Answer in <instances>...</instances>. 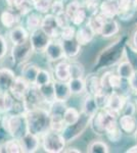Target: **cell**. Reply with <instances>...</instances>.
<instances>
[{
    "label": "cell",
    "mask_w": 137,
    "mask_h": 153,
    "mask_svg": "<svg viewBox=\"0 0 137 153\" xmlns=\"http://www.w3.org/2000/svg\"><path fill=\"white\" fill-rule=\"evenodd\" d=\"M127 42H128L127 36H123L103 50V52L99 54L96 59L94 70L98 71L101 68H109L120 62L121 58L124 56V50Z\"/></svg>",
    "instance_id": "6da1fadb"
},
{
    "label": "cell",
    "mask_w": 137,
    "mask_h": 153,
    "mask_svg": "<svg viewBox=\"0 0 137 153\" xmlns=\"http://www.w3.org/2000/svg\"><path fill=\"white\" fill-rule=\"evenodd\" d=\"M24 115L26 117L28 132L41 137L50 130V113L48 108L46 109L45 107L39 106L25 111Z\"/></svg>",
    "instance_id": "7a4b0ae2"
},
{
    "label": "cell",
    "mask_w": 137,
    "mask_h": 153,
    "mask_svg": "<svg viewBox=\"0 0 137 153\" xmlns=\"http://www.w3.org/2000/svg\"><path fill=\"white\" fill-rule=\"evenodd\" d=\"M0 126L6 131L10 136V138L19 140L23 136L28 132L27 122L24 113H4L1 117Z\"/></svg>",
    "instance_id": "3957f363"
},
{
    "label": "cell",
    "mask_w": 137,
    "mask_h": 153,
    "mask_svg": "<svg viewBox=\"0 0 137 153\" xmlns=\"http://www.w3.org/2000/svg\"><path fill=\"white\" fill-rule=\"evenodd\" d=\"M119 113L112 111V110L104 108V109H99L93 117H91L90 120V128L96 135H104L106 130L117 122L119 117Z\"/></svg>",
    "instance_id": "277c9868"
},
{
    "label": "cell",
    "mask_w": 137,
    "mask_h": 153,
    "mask_svg": "<svg viewBox=\"0 0 137 153\" xmlns=\"http://www.w3.org/2000/svg\"><path fill=\"white\" fill-rule=\"evenodd\" d=\"M67 141L61 133L48 130L41 136V146L45 152L61 153L66 148Z\"/></svg>",
    "instance_id": "5b68a950"
},
{
    "label": "cell",
    "mask_w": 137,
    "mask_h": 153,
    "mask_svg": "<svg viewBox=\"0 0 137 153\" xmlns=\"http://www.w3.org/2000/svg\"><path fill=\"white\" fill-rule=\"evenodd\" d=\"M90 120L91 117H89V115H87L84 112L81 111L80 118L75 124L66 126V128L61 132V134H63L64 138L66 139L67 143L77 139L79 136L83 134L85 132V130L87 129V127L90 126Z\"/></svg>",
    "instance_id": "8992f818"
},
{
    "label": "cell",
    "mask_w": 137,
    "mask_h": 153,
    "mask_svg": "<svg viewBox=\"0 0 137 153\" xmlns=\"http://www.w3.org/2000/svg\"><path fill=\"white\" fill-rule=\"evenodd\" d=\"M29 41H30V43H31L33 52L44 53L47 46H48V44L50 43L51 38L40 28V29H37V30H35V31L31 32Z\"/></svg>",
    "instance_id": "52a82bcc"
},
{
    "label": "cell",
    "mask_w": 137,
    "mask_h": 153,
    "mask_svg": "<svg viewBox=\"0 0 137 153\" xmlns=\"http://www.w3.org/2000/svg\"><path fill=\"white\" fill-rule=\"evenodd\" d=\"M33 49H32L31 43L28 40L23 44H19V45H13L10 51V56L16 65H21V63L26 62L30 58Z\"/></svg>",
    "instance_id": "ba28073f"
},
{
    "label": "cell",
    "mask_w": 137,
    "mask_h": 153,
    "mask_svg": "<svg viewBox=\"0 0 137 153\" xmlns=\"http://www.w3.org/2000/svg\"><path fill=\"white\" fill-rule=\"evenodd\" d=\"M45 56L50 62H58V61L66 59L64 52V47L61 40L58 38L51 39L50 43L48 44L46 50H45Z\"/></svg>",
    "instance_id": "9c48e42d"
},
{
    "label": "cell",
    "mask_w": 137,
    "mask_h": 153,
    "mask_svg": "<svg viewBox=\"0 0 137 153\" xmlns=\"http://www.w3.org/2000/svg\"><path fill=\"white\" fill-rule=\"evenodd\" d=\"M22 102H23V108H25L24 109V112H25V111H27V110L33 109V108L41 106V104L44 101L41 97V94H40V92H39L38 87L35 85H31V87H30L29 91L27 92V94L24 97Z\"/></svg>",
    "instance_id": "30bf717a"
},
{
    "label": "cell",
    "mask_w": 137,
    "mask_h": 153,
    "mask_svg": "<svg viewBox=\"0 0 137 153\" xmlns=\"http://www.w3.org/2000/svg\"><path fill=\"white\" fill-rule=\"evenodd\" d=\"M40 28L50 37L51 39L59 38V33H61V28L57 24L56 16L52 13H46L42 18V23Z\"/></svg>",
    "instance_id": "8fae6325"
},
{
    "label": "cell",
    "mask_w": 137,
    "mask_h": 153,
    "mask_svg": "<svg viewBox=\"0 0 137 153\" xmlns=\"http://www.w3.org/2000/svg\"><path fill=\"white\" fill-rule=\"evenodd\" d=\"M19 141L21 143L22 150L25 153H34L41 146L40 136L30 132H27Z\"/></svg>",
    "instance_id": "7c38bea8"
},
{
    "label": "cell",
    "mask_w": 137,
    "mask_h": 153,
    "mask_svg": "<svg viewBox=\"0 0 137 153\" xmlns=\"http://www.w3.org/2000/svg\"><path fill=\"white\" fill-rule=\"evenodd\" d=\"M30 87H31V84H29L24 78H22V76H19L16 78L13 84L11 85L9 93L13 96L14 99L22 102L24 97L26 96L27 92L29 91Z\"/></svg>",
    "instance_id": "4fadbf2b"
},
{
    "label": "cell",
    "mask_w": 137,
    "mask_h": 153,
    "mask_svg": "<svg viewBox=\"0 0 137 153\" xmlns=\"http://www.w3.org/2000/svg\"><path fill=\"white\" fill-rule=\"evenodd\" d=\"M127 101V98L123 94L118 93L116 90H114L113 92H111L109 94L108 98V103H106V107L108 109L115 111L120 114V112L123 109L124 105H125Z\"/></svg>",
    "instance_id": "5bb4252c"
},
{
    "label": "cell",
    "mask_w": 137,
    "mask_h": 153,
    "mask_svg": "<svg viewBox=\"0 0 137 153\" xmlns=\"http://www.w3.org/2000/svg\"><path fill=\"white\" fill-rule=\"evenodd\" d=\"M30 35L29 32L26 28L22 26H16L13 28L9 29L8 32V39L12 43V45H19V44H23L25 42L29 40Z\"/></svg>",
    "instance_id": "9a60e30c"
},
{
    "label": "cell",
    "mask_w": 137,
    "mask_h": 153,
    "mask_svg": "<svg viewBox=\"0 0 137 153\" xmlns=\"http://www.w3.org/2000/svg\"><path fill=\"white\" fill-rule=\"evenodd\" d=\"M98 12L106 19H114L116 16H118V0H103L100 5H99Z\"/></svg>",
    "instance_id": "2e32d148"
},
{
    "label": "cell",
    "mask_w": 137,
    "mask_h": 153,
    "mask_svg": "<svg viewBox=\"0 0 137 153\" xmlns=\"http://www.w3.org/2000/svg\"><path fill=\"white\" fill-rule=\"evenodd\" d=\"M95 35L96 34L93 32V30H92L87 24H85L84 26L82 25L80 28L77 30L75 39H76V41L78 42L81 46H86V45H88L89 43H91Z\"/></svg>",
    "instance_id": "e0dca14e"
},
{
    "label": "cell",
    "mask_w": 137,
    "mask_h": 153,
    "mask_svg": "<svg viewBox=\"0 0 137 153\" xmlns=\"http://www.w3.org/2000/svg\"><path fill=\"white\" fill-rule=\"evenodd\" d=\"M16 78V76L14 75V73L11 70L6 68H0V92H9Z\"/></svg>",
    "instance_id": "ac0fdd59"
},
{
    "label": "cell",
    "mask_w": 137,
    "mask_h": 153,
    "mask_svg": "<svg viewBox=\"0 0 137 153\" xmlns=\"http://www.w3.org/2000/svg\"><path fill=\"white\" fill-rule=\"evenodd\" d=\"M54 87V96L55 100L67 102L72 96V92L70 90L68 82H63V81H53Z\"/></svg>",
    "instance_id": "d6986e66"
},
{
    "label": "cell",
    "mask_w": 137,
    "mask_h": 153,
    "mask_svg": "<svg viewBox=\"0 0 137 153\" xmlns=\"http://www.w3.org/2000/svg\"><path fill=\"white\" fill-rule=\"evenodd\" d=\"M118 124L120 126L122 132L128 135L134 134L137 129V120L134 117V115L122 114L119 118Z\"/></svg>",
    "instance_id": "ffe728a7"
},
{
    "label": "cell",
    "mask_w": 137,
    "mask_h": 153,
    "mask_svg": "<svg viewBox=\"0 0 137 153\" xmlns=\"http://www.w3.org/2000/svg\"><path fill=\"white\" fill-rule=\"evenodd\" d=\"M61 43H63L64 57H66V59L75 58L80 53L82 46L76 41V39H72V40H61Z\"/></svg>",
    "instance_id": "44dd1931"
},
{
    "label": "cell",
    "mask_w": 137,
    "mask_h": 153,
    "mask_svg": "<svg viewBox=\"0 0 137 153\" xmlns=\"http://www.w3.org/2000/svg\"><path fill=\"white\" fill-rule=\"evenodd\" d=\"M54 78H55V80L63 81V82H68L71 79L69 61L63 59L56 63L55 68H54Z\"/></svg>",
    "instance_id": "7402d4cb"
},
{
    "label": "cell",
    "mask_w": 137,
    "mask_h": 153,
    "mask_svg": "<svg viewBox=\"0 0 137 153\" xmlns=\"http://www.w3.org/2000/svg\"><path fill=\"white\" fill-rule=\"evenodd\" d=\"M86 83V93L90 95H96L98 93L103 92V88L101 86L100 78H98L96 75H89L85 79Z\"/></svg>",
    "instance_id": "603a6c76"
},
{
    "label": "cell",
    "mask_w": 137,
    "mask_h": 153,
    "mask_svg": "<svg viewBox=\"0 0 137 153\" xmlns=\"http://www.w3.org/2000/svg\"><path fill=\"white\" fill-rule=\"evenodd\" d=\"M119 32H120V27L118 22L115 21L114 19H106L99 35L103 38H112L116 36Z\"/></svg>",
    "instance_id": "cb8c5ba5"
},
{
    "label": "cell",
    "mask_w": 137,
    "mask_h": 153,
    "mask_svg": "<svg viewBox=\"0 0 137 153\" xmlns=\"http://www.w3.org/2000/svg\"><path fill=\"white\" fill-rule=\"evenodd\" d=\"M39 71H40V68H39L38 65H34V63H27V65H25L23 66L21 76L24 78L29 84L34 85Z\"/></svg>",
    "instance_id": "d4e9b609"
},
{
    "label": "cell",
    "mask_w": 137,
    "mask_h": 153,
    "mask_svg": "<svg viewBox=\"0 0 137 153\" xmlns=\"http://www.w3.org/2000/svg\"><path fill=\"white\" fill-rule=\"evenodd\" d=\"M98 110L99 107L96 103L95 97L93 95L87 94L82 103V112H84L89 117H93Z\"/></svg>",
    "instance_id": "484cf974"
},
{
    "label": "cell",
    "mask_w": 137,
    "mask_h": 153,
    "mask_svg": "<svg viewBox=\"0 0 137 153\" xmlns=\"http://www.w3.org/2000/svg\"><path fill=\"white\" fill-rule=\"evenodd\" d=\"M14 98L9 92L1 93L0 92V114L10 112L14 108Z\"/></svg>",
    "instance_id": "4316f807"
},
{
    "label": "cell",
    "mask_w": 137,
    "mask_h": 153,
    "mask_svg": "<svg viewBox=\"0 0 137 153\" xmlns=\"http://www.w3.org/2000/svg\"><path fill=\"white\" fill-rule=\"evenodd\" d=\"M0 23L6 29H11L19 23V16L16 12L10 10H4L0 14Z\"/></svg>",
    "instance_id": "83f0119b"
},
{
    "label": "cell",
    "mask_w": 137,
    "mask_h": 153,
    "mask_svg": "<svg viewBox=\"0 0 137 153\" xmlns=\"http://www.w3.org/2000/svg\"><path fill=\"white\" fill-rule=\"evenodd\" d=\"M106 19L104 18L103 16H101L99 12H96V13H92L91 16L87 19L86 24L93 30V32L96 34V35H99Z\"/></svg>",
    "instance_id": "f1b7e54d"
},
{
    "label": "cell",
    "mask_w": 137,
    "mask_h": 153,
    "mask_svg": "<svg viewBox=\"0 0 137 153\" xmlns=\"http://www.w3.org/2000/svg\"><path fill=\"white\" fill-rule=\"evenodd\" d=\"M135 68L131 65V63L128 60L120 61L118 68H117V74L125 81H128L135 74Z\"/></svg>",
    "instance_id": "f546056e"
},
{
    "label": "cell",
    "mask_w": 137,
    "mask_h": 153,
    "mask_svg": "<svg viewBox=\"0 0 137 153\" xmlns=\"http://www.w3.org/2000/svg\"><path fill=\"white\" fill-rule=\"evenodd\" d=\"M68 84L72 95H80L82 93L86 92V83L84 78L70 79L68 81Z\"/></svg>",
    "instance_id": "4dcf8cb0"
},
{
    "label": "cell",
    "mask_w": 137,
    "mask_h": 153,
    "mask_svg": "<svg viewBox=\"0 0 137 153\" xmlns=\"http://www.w3.org/2000/svg\"><path fill=\"white\" fill-rule=\"evenodd\" d=\"M41 13H35V12H30L26 18V29L31 33V32L35 31L37 29H40L42 18L43 16H40Z\"/></svg>",
    "instance_id": "1f68e13d"
},
{
    "label": "cell",
    "mask_w": 137,
    "mask_h": 153,
    "mask_svg": "<svg viewBox=\"0 0 137 153\" xmlns=\"http://www.w3.org/2000/svg\"><path fill=\"white\" fill-rule=\"evenodd\" d=\"M39 92L41 94V97L43 99L44 103L46 104H49L52 101L55 100V96H54V87H53V81L44 86H41V87H38Z\"/></svg>",
    "instance_id": "d6a6232c"
},
{
    "label": "cell",
    "mask_w": 137,
    "mask_h": 153,
    "mask_svg": "<svg viewBox=\"0 0 137 153\" xmlns=\"http://www.w3.org/2000/svg\"><path fill=\"white\" fill-rule=\"evenodd\" d=\"M0 152L7 153H21L23 152L21 147V143L17 139L11 138L8 139L5 143L0 144Z\"/></svg>",
    "instance_id": "836d02e7"
},
{
    "label": "cell",
    "mask_w": 137,
    "mask_h": 153,
    "mask_svg": "<svg viewBox=\"0 0 137 153\" xmlns=\"http://www.w3.org/2000/svg\"><path fill=\"white\" fill-rule=\"evenodd\" d=\"M122 130L119 126L118 122H115L114 124H112L108 129L106 130L104 135L106 136V138L113 143H117L121 140L122 138Z\"/></svg>",
    "instance_id": "e575fe53"
},
{
    "label": "cell",
    "mask_w": 137,
    "mask_h": 153,
    "mask_svg": "<svg viewBox=\"0 0 137 153\" xmlns=\"http://www.w3.org/2000/svg\"><path fill=\"white\" fill-rule=\"evenodd\" d=\"M87 14H88V11H87L86 7L81 5L76 11H75V13L71 16V19H71L72 25L75 27H81L82 25L86 22Z\"/></svg>",
    "instance_id": "d590c367"
},
{
    "label": "cell",
    "mask_w": 137,
    "mask_h": 153,
    "mask_svg": "<svg viewBox=\"0 0 137 153\" xmlns=\"http://www.w3.org/2000/svg\"><path fill=\"white\" fill-rule=\"evenodd\" d=\"M124 55L126 56V60H128L131 63V65L135 68L137 71V49L134 47L130 42H127L124 50Z\"/></svg>",
    "instance_id": "8d00e7d4"
},
{
    "label": "cell",
    "mask_w": 137,
    "mask_h": 153,
    "mask_svg": "<svg viewBox=\"0 0 137 153\" xmlns=\"http://www.w3.org/2000/svg\"><path fill=\"white\" fill-rule=\"evenodd\" d=\"M81 112L79 111L78 109L74 107H67L66 111H64L63 117H64V122L66 126H70V125H73L77 120L80 118Z\"/></svg>",
    "instance_id": "74e56055"
},
{
    "label": "cell",
    "mask_w": 137,
    "mask_h": 153,
    "mask_svg": "<svg viewBox=\"0 0 137 153\" xmlns=\"http://www.w3.org/2000/svg\"><path fill=\"white\" fill-rule=\"evenodd\" d=\"M33 8L41 14H46L50 11L52 0H31Z\"/></svg>",
    "instance_id": "f35d334b"
},
{
    "label": "cell",
    "mask_w": 137,
    "mask_h": 153,
    "mask_svg": "<svg viewBox=\"0 0 137 153\" xmlns=\"http://www.w3.org/2000/svg\"><path fill=\"white\" fill-rule=\"evenodd\" d=\"M109 148L108 144L98 140L90 142L87 146V152L89 153H109Z\"/></svg>",
    "instance_id": "ab89813d"
},
{
    "label": "cell",
    "mask_w": 137,
    "mask_h": 153,
    "mask_svg": "<svg viewBox=\"0 0 137 153\" xmlns=\"http://www.w3.org/2000/svg\"><path fill=\"white\" fill-rule=\"evenodd\" d=\"M67 107H68V106L66 105V102L58 101V100H54L48 104L49 113H50V114H54V115H64Z\"/></svg>",
    "instance_id": "60d3db41"
},
{
    "label": "cell",
    "mask_w": 137,
    "mask_h": 153,
    "mask_svg": "<svg viewBox=\"0 0 137 153\" xmlns=\"http://www.w3.org/2000/svg\"><path fill=\"white\" fill-rule=\"evenodd\" d=\"M70 75H71V79L84 78L85 68H84L83 65L78 62V61H72V62H70Z\"/></svg>",
    "instance_id": "b9f144b4"
},
{
    "label": "cell",
    "mask_w": 137,
    "mask_h": 153,
    "mask_svg": "<svg viewBox=\"0 0 137 153\" xmlns=\"http://www.w3.org/2000/svg\"><path fill=\"white\" fill-rule=\"evenodd\" d=\"M64 128H66V124L64 122L63 115L50 114V130L61 133Z\"/></svg>",
    "instance_id": "7bdbcfd3"
},
{
    "label": "cell",
    "mask_w": 137,
    "mask_h": 153,
    "mask_svg": "<svg viewBox=\"0 0 137 153\" xmlns=\"http://www.w3.org/2000/svg\"><path fill=\"white\" fill-rule=\"evenodd\" d=\"M50 82H52V76L50 75V73L46 70L40 68L38 75H37V78H36V81H35L34 85L37 86V87H41V86H44Z\"/></svg>",
    "instance_id": "ee69618b"
},
{
    "label": "cell",
    "mask_w": 137,
    "mask_h": 153,
    "mask_svg": "<svg viewBox=\"0 0 137 153\" xmlns=\"http://www.w3.org/2000/svg\"><path fill=\"white\" fill-rule=\"evenodd\" d=\"M76 32L77 31L73 25H70V26L61 30L59 38H61V40H72V39H75Z\"/></svg>",
    "instance_id": "f6af8a7d"
},
{
    "label": "cell",
    "mask_w": 137,
    "mask_h": 153,
    "mask_svg": "<svg viewBox=\"0 0 137 153\" xmlns=\"http://www.w3.org/2000/svg\"><path fill=\"white\" fill-rule=\"evenodd\" d=\"M66 6H64V2L61 0H52V4H51V8L50 12L54 16H58V14L64 12Z\"/></svg>",
    "instance_id": "bcb514c9"
},
{
    "label": "cell",
    "mask_w": 137,
    "mask_h": 153,
    "mask_svg": "<svg viewBox=\"0 0 137 153\" xmlns=\"http://www.w3.org/2000/svg\"><path fill=\"white\" fill-rule=\"evenodd\" d=\"M56 16V19H57V24H58L61 30L63 28H66V27L70 26V25H72L71 21H70L69 16H67L66 12H63V13L58 14V16Z\"/></svg>",
    "instance_id": "7dc6e473"
},
{
    "label": "cell",
    "mask_w": 137,
    "mask_h": 153,
    "mask_svg": "<svg viewBox=\"0 0 137 153\" xmlns=\"http://www.w3.org/2000/svg\"><path fill=\"white\" fill-rule=\"evenodd\" d=\"M81 6V4H79L78 2H76L75 0H73L72 2H70L68 5L66 6V9H64V12L67 13V16H69V19H71V16L75 13V11ZM71 21V19H70Z\"/></svg>",
    "instance_id": "c3c4849f"
},
{
    "label": "cell",
    "mask_w": 137,
    "mask_h": 153,
    "mask_svg": "<svg viewBox=\"0 0 137 153\" xmlns=\"http://www.w3.org/2000/svg\"><path fill=\"white\" fill-rule=\"evenodd\" d=\"M7 50H8V44H7L6 38L0 34V60L4 58V56L7 53Z\"/></svg>",
    "instance_id": "681fc988"
},
{
    "label": "cell",
    "mask_w": 137,
    "mask_h": 153,
    "mask_svg": "<svg viewBox=\"0 0 137 153\" xmlns=\"http://www.w3.org/2000/svg\"><path fill=\"white\" fill-rule=\"evenodd\" d=\"M136 111V106L131 102V101H126L125 105H124L123 109L121 112H123V114H129V115H134V113Z\"/></svg>",
    "instance_id": "f907efd6"
},
{
    "label": "cell",
    "mask_w": 137,
    "mask_h": 153,
    "mask_svg": "<svg viewBox=\"0 0 137 153\" xmlns=\"http://www.w3.org/2000/svg\"><path fill=\"white\" fill-rule=\"evenodd\" d=\"M128 82L131 91L133 93H135V94H137V71H135V74L129 79Z\"/></svg>",
    "instance_id": "816d5d0a"
},
{
    "label": "cell",
    "mask_w": 137,
    "mask_h": 153,
    "mask_svg": "<svg viewBox=\"0 0 137 153\" xmlns=\"http://www.w3.org/2000/svg\"><path fill=\"white\" fill-rule=\"evenodd\" d=\"M7 137H10L9 136L8 133L6 132L5 130L3 129V128L0 126V144H3V143H5L7 140Z\"/></svg>",
    "instance_id": "f5cc1de1"
},
{
    "label": "cell",
    "mask_w": 137,
    "mask_h": 153,
    "mask_svg": "<svg viewBox=\"0 0 137 153\" xmlns=\"http://www.w3.org/2000/svg\"><path fill=\"white\" fill-rule=\"evenodd\" d=\"M64 153H72V152H75V153H81L82 151L80 149H78V148H76V147H66L64 149Z\"/></svg>",
    "instance_id": "db71d44e"
},
{
    "label": "cell",
    "mask_w": 137,
    "mask_h": 153,
    "mask_svg": "<svg viewBox=\"0 0 137 153\" xmlns=\"http://www.w3.org/2000/svg\"><path fill=\"white\" fill-rule=\"evenodd\" d=\"M131 44L137 49V30L133 33V36H132L131 39Z\"/></svg>",
    "instance_id": "11a10c76"
},
{
    "label": "cell",
    "mask_w": 137,
    "mask_h": 153,
    "mask_svg": "<svg viewBox=\"0 0 137 153\" xmlns=\"http://www.w3.org/2000/svg\"><path fill=\"white\" fill-rule=\"evenodd\" d=\"M126 152L127 153H137V145H135V146H133L131 148H129Z\"/></svg>",
    "instance_id": "9f6ffc18"
},
{
    "label": "cell",
    "mask_w": 137,
    "mask_h": 153,
    "mask_svg": "<svg viewBox=\"0 0 137 153\" xmlns=\"http://www.w3.org/2000/svg\"><path fill=\"white\" fill-rule=\"evenodd\" d=\"M76 2H78L79 4H81V5H83V6H85L87 3H88V1L89 0H75Z\"/></svg>",
    "instance_id": "6f0895ef"
},
{
    "label": "cell",
    "mask_w": 137,
    "mask_h": 153,
    "mask_svg": "<svg viewBox=\"0 0 137 153\" xmlns=\"http://www.w3.org/2000/svg\"><path fill=\"white\" fill-rule=\"evenodd\" d=\"M6 1H7V3H8V5L12 6V4H13V2L16 1V0H6Z\"/></svg>",
    "instance_id": "680465c9"
},
{
    "label": "cell",
    "mask_w": 137,
    "mask_h": 153,
    "mask_svg": "<svg viewBox=\"0 0 137 153\" xmlns=\"http://www.w3.org/2000/svg\"><path fill=\"white\" fill-rule=\"evenodd\" d=\"M134 138H135V140H136V142H137V129H136L135 132H134Z\"/></svg>",
    "instance_id": "91938a15"
},
{
    "label": "cell",
    "mask_w": 137,
    "mask_h": 153,
    "mask_svg": "<svg viewBox=\"0 0 137 153\" xmlns=\"http://www.w3.org/2000/svg\"><path fill=\"white\" fill-rule=\"evenodd\" d=\"M135 24L137 25V16H136V19H135Z\"/></svg>",
    "instance_id": "94428289"
},
{
    "label": "cell",
    "mask_w": 137,
    "mask_h": 153,
    "mask_svg": "<svg viewBox=\"0 0 137 153\" xmlns=\"http://www.w3.org/2000/svg\"><path fill=\"white\" fill-rule=\"evenodd\" d=\"M0 120H1V114H0Z\"/></svg>",
    "instance_id": "6125c7cd"
}]
</instances>
